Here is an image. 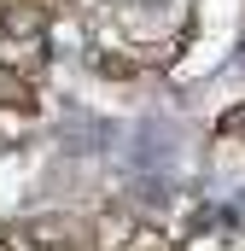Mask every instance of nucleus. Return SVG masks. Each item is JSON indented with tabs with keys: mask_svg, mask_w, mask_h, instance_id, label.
<instances>
[{
	"mask_svg": "<svg viewBox=\"0 0 245 251\" xmlns=\"http://www.w3.org/2000/svg\"><path fill=\"white\" fill-rule=\"evenodd\" d=\"M0 24H6V35H35V29L47 24V12H41L35 0H12V6L0 12Z\"/></svg>",
	"mask_w": 245,
	"mask_h": 251,
	"instance_id": "nucleus-1",
	"label": "nucleus"
},
{
	"mask_svg": "<svg viewBox=\"0 0 245 251\" xmlns=\"http://www.w3.org/2000/svg\"><path fill=\"white\" fill-rule=\"evenodd\" d=\"M0 251H41V240H35L29 228H18V222H6V228H0Z\"/></svg>",
	"mask_w": 245,
	"mask_h": 251,
	"instance_id": "nucleus-2",
	"label": "nucleus"
},
{
	"mask_svg": "<svg viewBox=\"0 0 245 251\" xmlns=\"http://www.w3.org/2000/svg\"><path fill=\"white\" fill-rule=\"evenodd\" d=\"M140 6H164V0H140Z\"/></svg>",
	"mask_w": 245,
	"mask_h": 251,
	"instance_id": "nucleus-3",
	"label": "nucleus"
}]
</instances>
